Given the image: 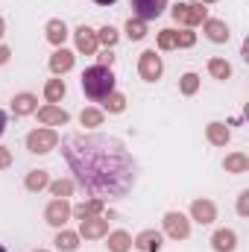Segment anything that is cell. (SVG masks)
Returning a JSON list of instances; mask_svg holds the SVG:
<instances>
[{
    "mask_svg": "<svg viewBox=\"0 0 249 252\" xmlns=\"http://www.w3.org/2000/svg\"><path fill=\"white\" fill-rule=\"evenodd\" d=\"M0 252H6V247H3V244H0Z\"/></svg>",
    "mask_w": 249,
    "mask_h": 252,
    "instance_id": "obj_43",
    "label": "cell"
},
{
    "mask_svg": "<svg viewBox=\"0 0 249 252\" xmlns=\"http://www.w3.org/2000/svg\"><path fill=\"white\" fill-rule=\"evenodd\" d=\"M53 196H59V199H67L70 193H73V179H56V182H50L47 185Z\"/></svg>",
    "mask_w": 249,
    "mask_h": 252,
    "instance_id": "obj_31",
    "label": "cell"
},
{
    "mask_svg": "<svg viewBox=\"0 0 249 252\" xmlns=\"http://www.w3.org/2000/svg\"><path fill=\"white\" fill-rule=\"evenodd\" d=\"M76 235L85 238V241L106 238V235H109V220H106L103 214H97V217H85V220H79V232H76Z\"/></svg>",
    "mask_w": 249,
    "mask_h": 252,
    "instance_id": "obj_8",
    "label": "cell"
},
{
    "mask_svg": "<svg viewBox=\"0 0 249 252\" xmlns=\"http://www.w3.org/2000/svg\"><path fill=\"white\" fill-rule=\"evenodd\" d=\"M118 38H121V32H118L115 27H103V30H97V44H103L106 50H112V47L118 44Z\"/></svg>",
    "mask_w": 249,
    "mask_h": 252,
    "instance_id": "obj_30",
    "label": "cell"
},
{
    "mask_svg": "<svg viewBox=\"0 0 249 252\" xmlns=\"http://www.w3.org/2000/svg\"><path fill=\"white\" fill-rule=\"evenodd\" d=\"M126 35H129L132 41H141V38L147 35V21H141V18H129V21H126Z\"/></svg>",
    "mask_w": 249,
    "mask_h": 252,
    "instance_id": "obj_29",
    "label": "cell"
},
{
    "mask_svg": "<svg viewBox=\"0 0 249 252\" xmlns=\"http://www.w3.org/2000/svg\"><path fill=\"white\" fill-rule=\"evenodd\" d=\"M12 164V150L9 147H0V170H6Z\"/></svg>",
    "mask_w": 249,
    "mask_h": 252,
    "instance_id": "obj_36",
    "label": "cell"
},
{
    "mask_svg": "<svg viewBox=\"0 0 249 252\" xmlns=\"http://www.w3.org/2000/svg\"><path fill=\"white\" fill-rule=\"evenodd\" d=\"M62 156L88 196L97 199H121L138 182V164L129 156L124 141L112 135H64Z\"/></svg>",
    "mask_w": 249,
    "mask_h": 252,
    "instance_id": "obj_1",
    "label": "cell"
},
{
    "mask_svg": "<svg viewBox=\"0 0 249 252\" xmlns=\"http://www.w3.org/2000/svg\"><path fill=\"white\" fill-rule=\"evenodd\" d=\"M44 220L53 226V229H64V223L70 220V202L67 199H50L47 208H44Z\"/></svg>",
    "mask_w": 249,
    "mask_h": 252,
    "instance_id": "obj_7",
    "label": "cell"
},
{
    "mask_svg": "<svg viewBox=\"0 0 249 252\" xmlns=\"http://www.w3.org/2000/svg\"><path fill=\"white\" fill-rule=\"evenodd\" d=\"M199 3H217V0H199Z\"/></svg>",
    "mask_w": 249,
    "mask_h": 252,
    "instance_id": "obj_42",
    "label": "cell"
},
{
    "mask_svg": "<svg viewBox=\"0 0 249 252\" xmlns=\"http://www.w3.org/2000/svg\"><path fill=\"white\" fill-rule=\"evenodd\" d=\"M44 35H47V41H50L53 47H62L64 38H67V27H64L62 18H53V21H47V27H44Z\"/></svg>",
    "mask_w": 249,
    "mask_h": 252,
    "instance_id": "obj_19",
    "label": "cell"
},
{
    "mask_svg": "<svg viewBox=\"0 0 249 252\" xmlns=\"http://www.w3.org/2000/svg\"><path fill=\"white\" fill-rule=\"evenodd\" d=\"M35 109H38V97H35V94H30V91L15 94V100H12V115H15V118H27V115H32Z\"/></svg>",
    "mask_w": 249,
    "mask_h": 252,
    "instance_id": "obj_15",
    "label": "cell"
},
{
    "mask_svg": "<svg viewBox=\"0 0 249 252\" xmlns=\"http://www.w3.org/2000/svg\"><path fill=\"white\" fill-rule=\"evenodd\" d=\"M24 185H27V190L38 193V190H44L50 185V173H47V170H30L27 179H24Z\"/></svg>",
    "mask_w": 249,
    "mask_h": 252,
    "instance_id": "obj_22",
    "label": "cell"
},
{
    "mask_svg": "<svg viewBox=\"0 0 249 252\" xmlns=\"http://www.w3.org/2000/svg\"><path fill=\"white\" fill-rule=\"evenodd\" d=\"M196 44V32H190V27L176 32V47H193Z\"/></svg>",
    "mask_w": 249,
    "mask_h": 252,
    "instance_id": "obj_34",
    "label": "cell"
},
{
    "mask_svg": "<svg viewBox=\"0 0 249 252\" xmlns=\"http://www.w3.org/2000/svg\"><path fill=\"white\" fill-rule=\"evenodd\" d=\"M238 214L249 217V190H241V196H238Z\"/></svg>",
    "mask_w": 249,
    "mask_h": 252,
    "instance_id": "obj_35",
    "label": "cell"
},
{
    "mask_svg": "<svg viewBox=\"0 0 249 252\" xmlns=\"http://www.w3.org/2000/svg\"><path fill=\"white\" fill-rule=\"evenodd\" d=\"M32 252H47V250H32Z\"/></svg>",
    "mask_w": 249,
    "mask_h": 252,
    "instance_id": "obj_44",
    "label": "cell"
},
{
    "mask_svg": "<svg viewBox=\"0 0 249 252\" xmlns=\"http://www.w3.org/2000/svg\"><path fill=\"white\" fill-rule=\"evenodd\" d=\"M190 220H196L199 226H208L217 220V205L211 199H193L190 202Z\"/></svg>",
    "mask_w": 249,
    "mask_h": 252,
    "instance_id": "obj_11",
    "label": "cell"
},
{
    "mask_svg": "<svg viewBox=\"0 0 249 252\" xmlns=\"http://www.w3.org/2000/svg\"><path fill=\"white\" fill-rule=\"evenodd\" d=\"M132 250V235L118 229V232H109V252H129Z\"/></svg>",
    "mask_w": 249,
    "mask_h": 252,
    "instance_id": "obj_23",
    "label": "cell"
},
{
    "mask_svg": "<svg viewBox=\"0 0 249 252\" xmlns=\"http://www.w3.org/2000/svg\"><path fill=\"white\" fill-rule=\"evenodd\" d=\"M132 9H135V18H141V21H156V18L164 15L167 0H132Z\"/></svg>",
    "mask_w": 249,
    "mask_h": 252,
    "instance_id": "obj_9",
    "label": "cell"
},
{
    "mask_svg": "<svg viewBox=\"0 0 249 252\" xmlns=\"http://www.w3.org/2000/svg\"><path fill=\"white\" fill-rule=\"evenodd\" d=\"M132 247H135L138 252H161V247H164V235L156 232V229H144V232L132 241Z\"/></svg>",
    "mask_w": 249,
    "mask_h": 252,
    "instance_id": "obj_12",
    "label": "cell"
},
{
    "mask_svg": "<svg viewBox=\"0 0 249 252\" xmlns=\"http://www.w3.org/2000/svg\"><path fill=\"white\" fill-rule=\"evenodd\" d=\"M103 112L100 109H82L79 112V124L85 126V129H97V126H103Z\"/></svg>",
    "mask_w": 249,
    "mask_h": 252,
    "instance_id": "obj_27",
    "label": "cell"
},
{
    "mask_svg": "<svg viewBox=\"0 0 249 252\" xmlns=\"http://www.w3.org/2000/svg\"><path fill=\"white\" fill-rule=\"evenodd\" d=\"M226 173H247L249 170V156L247 153H229L226 161H223Z\"/></svg>",
    "mask_w": 249,
    "mask_h": 252,
    "instance_id": "obj_21",
    "label": "cell"
},
{
    "mask_svg": "<svg viewBox=\"0 0 249 252\" xmlns=\"http://www.w3.org/2000/svg\"><path fill=\"white\" fill-rule=\"evenodd\" d=\"M82 91L88 100H106L112 91H115V73L112 67H103V64H94L82 73Z\"/></svg>",
    "mask_w": 249,
    "mask_h": 252,
    "instance_id": "obj_2",
    "label": "cell"
},
{
    "mask_svg": "<svg viewBox=\"0 0 249 252\" xmlns=\"http://www.w3.org/2000/svg\"><path fill=\"white\" fill-rule=\"evenodd\" d=\"M179 91H182L185 97L196 94V91H199V76H196V73H185V76L179 79Z\"/></svg>",
    "mask_w": 249,
    "mask_h": 252,
    "instance_id": "obj_32",
    "label": "cell"
},
{
    "mask_svg": "<svg viewBox=\"0 0 249 252\" xmlns=\"http://www.w3.org/2000/svg\"><path fill=\"white\" fill-rule=\"evenodd\" d=\"M97 62L103 64V67H112V62H115V53H112V50H103V53L97 56Z\"/></svg>",
    "mask_w": 249,
    "mask_h": 252,
    "instance_id": "obj_37",
    "label": "cell"
},
{
    "mask_svg": "<svg viewBox=\"0 0 249 252\" xmlns=\"http://www.w3.org/2000/svg\"><path fill=\"white\" fill-rule=\"evenodd\" d=\"M73 62H76V56H73L70 50L59 47V50L50 56V70H53V73H67V70L73 67Z\"/></svg>",
    "mask_w": 249,
    "mask_h": 252,
    "instance_id": "obj_20",
    "label": "cell"
},
{
    "mask_svg": "<svg viewBox=\"0 0 249 252\" xmlns=\"http://www.w3.org/2000/svg\"><path fill=\"white\" fill-rule=\"evenodd\" d=\"M205 138H208V144H214V147H226V144L232 141V129L226 124H220V121H211V124L205 126Z\"/></svg>",
    "mask_w": 249,
    "mask_h": 252,
    "instance_id": "obj_16",
    "label": "cell"
},
{
    "mask_svg": "<svg viewBox=\"0 0 249 252\" xmlns=\"http://www.w3.org/2000/svg\"><path fill=\"white\" fill-rule=\"evenodd\" d=\"M38 112V121L44 126H64L70 121V115L64 112L62 106H56V103H47V106H41V109H35Z\"/></svg>",
    "mask_w": 249,
    "mask_h": 252,
    "instance_id": "obj_13",
    "label": "cell"
},
{
    "mask_svg": "<svg viewBox=\"0 0 249 252\" xmlns=\"http://www.w3.org/2000/svg\"><path fill=\"white\" fill-rule=\"evenodd\" d=\"M56 250L62 252H76L79 250V235L76 232H67V229H59V235H56Z\"/></svg>",
    "mask_w": 249,
    "mask_h": 252,
    "instance_id": "obj_24",
    "label": "cell"
},
{
    "mask_svg": "<svg viewBox=\"0 0 249 252\" xmlns=\"http://www.w3.org/2000/svg\"><path fill=\"white\" fill-rule=\"evenodd\" d=\"M138 73H141L144 82H156V79H161V73H164V62H161V56H158L156 50H144V53L138 56Z\"/></svg>",
    "mask_w": 249,
    "mask_h": 252,
    "instance_id": "obj_5",
    "label": "cell"
},
{
    "mask_svg": "<svg viewBox=\"0 0 249 252\" xmlns=\"http://www.w3.org/2000/svg\"><path fill=\"white\" fill-rule=\"evenodd\" d=\"M73 44H76V53H85V56H94L97 53V32L91 27H76L73 30Z\"/></svg>",
    "mask_w": 249,
    "mask_h": 252,
    "instance_id": "obj_10",
    "label": "cell"
},
{
    "mask_svg": "<svg viewBox=\"0 0 249 252\" xmlns=\"http://www.w3.org/2000/svg\"><path fill=\"white\" fill-rule=\"evenodd\" d=\"M170 15L182 27H196V24H202L208 18V9H202V3H176L170 9Z\"/></svg>",
    "mask_w": 249,
    "mask_h": 252,
    "instance_id": "obj_4",
    "label": "cell"
},
{
    "mask_svg": "<svg viewBox=\"0 0 249 252\" xmlns=\"http://www.w3.org/2000/svg\"><path fill=\"white\" fill-rule=\"evenodd\" d=\"M161 223H164V235L173 238V241H185L187 235H190V220L182 211H167Z\"/></svg>",
    "mask_w": 249,
    "mask_h": 252,
    "instance_id": "obj_6",
    "label": "cell"
},
{
    "mask_svg": "<svg viewBox=\"0 0 249 252\" xmlns=\"http://www.w3.org/2000/svg\"><path fill=\"white\" fill-rule=\"evenodd\" d=\"M3 32H6V24H3V18H0V38H3Z\"/></svg>",
    "mask_w": 249,
    "mask_h": 252,
    "instance_id": "obj_41",
    "label": "cell"
},
{
    "mask_svg": "<svg viewBox=\"0 0 249 252\" xmlns=\"http://www.w3.org/2000/svg\"><path fill=\"white\" fill-rule=\"evenodd\" d=\"M3 129H6V112L0 109V135H3Z\"/></svg>",
    "mask_w": 249,
    "mask_h": 252,
    "instance_id": "obj_39",
    "label": "cell"
},
{
    "mask_svg": "<svg viewBox=\"0 0 249 252\" xmlns=\"http://www.w3.org/2000/svg\"><path fill=\"white\" fill-rule=\"evenodd\" d=\"M158 50H176V30H161L158 32Z\"/></svg>",
    "mask_w": 249,
    "mask_h": 252,
    "instance_id": "obj_33",
    "label": "cell"
},
{
    "mask_svg": "<svg viewBox=\"0 0 249 252\" xmlns=\"http://www.w3.org/2000/svg\"><path fill=\"white\" fill-rule=\"evenodd\" d=\"M103 109H106L109 115H121V112L126 109V97L124 94H118V91H112V94L103 100Z\"/></svg>",
    "mask_w": 249,
    "mask_h": 252,
    "instance_id": "obj_28",
    "label": "cell"
},
{
    "mask_svg": "<svg viewBox=\"0 0 249 252\" xmlns=\"http://www.w3.org/2000/svg\"><path fill=\"white\" fill-rule=\"evenodd\" d=\"M97 6H112V3H118V0H94Z\"/></svg>",
    "mask_w": 249,
    "mask_h": 252,
    "instance_id": "obj_40",
    "label": "cell"
},
{
    "mask_svg": "<svg viewBox=\"0 0 249 252\" xmlns=\"http://www.w3.org/2000/svg\"><path fill=\"white\" fill-rule=\"evenodd\" d=\"M208 73L214 79H229L232 76V64L226 59H220V56H214V59H208Z\"/></svg>",
    "mask_w": 249,
    "mask_h": 252,
    "instance_id": "obj_26",
    "label": "cell"
},
{
    "mask_svg": "<svg viewBox=\"0 0 249 252\" xmlns=\"http://www.w3.org/2000/svg\"><path fill=\"white\" fill-rule=\"evenodd\" d=\"M103 199H97V196H91V199H85V202H79V205H70V214L76 217V220H85V217H97V214H103Z\"/></svg>",
    "mask_w": 249,
    "mask_h": 252,
    "instance_id": "obj_18",
    "label": "cell"
},
{
    "mask_svg": "<svg viewBox=\"0 0 249 252\" xmlns=\"http://www.w3.org/2000/svg\"><path fill=\"white\" fill-rule=\"evenodd\" d=\"M56 147H59V135H56V129H50V126L32 129V132L27 135V150L35 153V156H44V153H50V150H56Z\"/></svg>",
    "mask_w": 249,
    "mask_h": 252,
    "instance_id": "obj_3",
    "label": "cell"
},
{
    "mask_svg": "<svg viewBox=\"0 0 249 252\" xmlns=\"http://www.w3.org/2000/svg\"><path fill=\"white\" fill-rule=\"evenodd\" d=\"M202 30H205V35H208V41H214V44H226V41H229V27H226V21L205 18V21H202Z\"/></svg>",
    "mask_w": 249,
    "mask_h": 252,
    "instance_id": "obj_14",
    "label": "cell"
},
{
    "mask_svg": "<svg viewBox=\"0 0 249 252\" xmlns=\"http://www.w3.org/2000/svg\"><path fill=\"white\" fill-rule=\"evenodd\" d=\"M64 79H47V85H44V97H47V103H62L64 97Z\"/></svg>",
    "mask_w": 249,
    "mask_h": 252,
    "instance_id": "obj_25",
    "label": "cell"
},
{
    "mask_svg": "<svg viewBox=\"0 0 249 252\" xmlns=\"http://www.w3.org/2000/svg\"><path fill=\"white\" fill-rule=\"evenodd\" d=\"M9 56H12V50H9L6 44H0V64H6V62H9Z\"/></svg>",
    "mask_w": 249,
    "mask_h": 252,
    "instance_id": "obj_38",
    "label": "cell"
},
{
    "mask_svg": "<svg viewBox=\"0 0 249 252\" xmlns=\"http://www.w3.org/2000/svg\"><path fill=\"white\" fill-rule=\"evenodd\" d=\"M211 247H214V252H235L238 250V235L232 229H217L211 235Z\"/></svg>",
    "mask_w": 249,
    "mask_h": 252,
    "instance_id": "obj_17",
    "label": "cell"
}]
</instances>
